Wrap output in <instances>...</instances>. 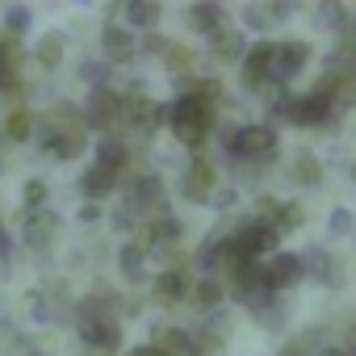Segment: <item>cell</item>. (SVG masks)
I'll list each match as a JSON object with an SVG mask.
<instances>
[{"label": "cell", "instance_id": "cell-8", "mask_svg": "<svg viewBox=\"0 0 356 356\" xmlns=\"http://www.w3.org/2000/svg\"><path fill=\"white\" fill-rule=\"evenodd\" d=\"M126 51H130V38H126V34H122V38L109 34V55H126Z\"/></svg>", "mask_w": 356, "mask_h": 356}, {"label": "cell", "instance_id": "cell-9", "mask_svg": "<svg viewBox=\"0 0 356 356\" xmlns=\"http://www.w3.org/2000/svg\"><path fill=\"white\" fill-rule=\"evenodd\" d=\"M9 130H13V138H26V130H30V118H13V122H9Z\"/></svg>", "mask_w": 356, "mask_h": 356}, {"label": "cell", "instance_id": "cell-13", "mask_svg": "<svg viewBox=\"0 0 356 356\" xmlns=\"http://www.w3.org/2000/svg\"><path fill=\"white\" fill-rule=\"evenodd\" d=\"M13 76H9V67H5V47H0V88H5Z\"/></svg>", "mask_w": 356, "mask_h": 356}, {"label": "cell", "instance_id": "cell-14", "mask_svg": "<svg viewBox=\"0 0 356 356\" xmlns=\"http://www.w3.org/2000/svg\"><path fill=\"white\" fill-rule=\"evenodd\" d=\"M134 356H168V352H163V348H138Z\"/></svg>", "mask_w": 356, "mask_h": 356}, {"label": "cell", "instance_id": "cell-6", "mask_svg": "<svg viewBox=\"0 0 356 356\" xmlns=\"http://www.w3.org/2000/svg\"><path fill=\"white\" fill-rule=\"evenodd\" d=\"M159 293L163 298H176V293H181V277H159Z\"/></svg>", "mask_w": 356, "mask_h": 356}, {"label": "cell", "instance_id": "cell-2", "mask_svg": "<svg viewBox=\"0 0 356 356\" xmlns=\"http://www.w3.org/2000/svg\"><path fill=\"white\" fill-rule=\"evenodd\" d=\"M235 151L256 155V151H273V130H243V138H235Z\"/></svg>", "mask_w": 356, "mask_h": 356}, {"label": "cell", "instance_id": "cell-3", "mask_svg": "<svg viewBox=\"0 0 356 356\" xmlns=\"http://www.w3.org/2000/svg\"><path fill=\"white\" fill-rule=\"evenodd\" d=\"M298 268H302V264H298L293 256H277V260H273V268H268V273H260V277H264L268 285H285V281H298Z\"/></svg>", "mask_w": 356, "mask_h": 356}, {"label": "cell", "instance_id": "cell-1", "mask_svg": "<svg viewBox=\"0 0 356 356\" xmlns=\"http://www.w3.org/2000/svg\"><path fill=\"white\" fill-rule=\"evenodd\" d=\"M206 122H210V109L197 97H185L181 105H176V113H172V126H176V134H181L185 143H197L206 134Z\"/></svg>", "mask_w": 356, "mask_h": 356}, {"label": "cell", "instance_id": "cell-15", "mask_svg": "<svg viewBox=\"0 0 356 356\" xmlns=\"http://www.w3.org/2000/svg\"><path fill=\"white\" fill-rule=\"evenodd\" d=\"M352 176H356V168H352Z\"/></svg>", "mask_w": 356, "mask_h": 356}, {"label": "cell", "instance_id": "cell-7", "mask_svg": "<svg viewBox=\"0 0 356 356\" xmlns=\"http://www.w3.org/2000/svg\"><path fill=\"white\" fill-rule=\"evenodd\" d=\"M47 227H51L47 218H34V222H30V243H42V239H47Z\"/></svg>", "mask_w": 356, "mask_h": 356}, {"label": "cell", "instance_id": "cell-5", "mask_svg": "<svg viewBox=\"0 0 356 356\" xmlns=\"http://www.w3.org/2000/svg\"><path fill=\"white\" fill-rule=\"evenodd\" d=\"M38 59H42V63H55V59H59V42H55V38H47V42L38 47Z\"/></svg>", "mask_w": 356, "mask_h": 356}, {"label": "cell", "instance_id": "cell-11", "mask_svg": "<svg viewBox=\"0 0 356 356\" xmlns=\"http://www.w3.org/2000/svg\"><path fill=\"white\" fill-rule=\"evenodd\" d=\"M130 17H134V22H151V17H155V9H147V5H138V9H130Z\"/></svg>", "mask_w": 356, "mask_h": 356}, {"label": "cell", "instance_id": "cell-12", "mask_svg": "<svg viewBox=\"0 0 356 356\" xmlns=\"http://www.w3.org/2000/svg\"><path fill=\"white\" fill-rule=\"evenodd\" d=\"M218 51H222V55H235V51H239V42H235V38H218Z\"/></svg>", "mask_w": 356, "mask_h": 356}, {"label": "cell", "instance_id": "cell-16", "mask_svg": "<svg viewBox=\"0 0 356 356\" xmlns=\"http://www.w3.org/2000/svg\"><path fill=\"white\" fill-rule=\"evenodd\" d=\"M331 356H339V352H331Z\"/></svg>", "mask_w": 356, "mask_h": 356}, {"label": "cell", "instance_id": "cell-10", "mask_svg": "<svg viewBox=\"0 0 356 356\" xmlns=\"http://www.w3.org/2000/svg\"><path fill=\"white\" fill-rule=\"evenodd\" d=\"M197 298H202V302H206V306H210V302H214V298H218V285H214V281H206V285H202V289H197Z\"/></svg>", "mask_w": 356, "mask_h": 356}, {"label": "cell", "instance_id": "cell-4", "mask_svg": "<svg viewBox=\"0 0 356 356\" xmlns=\"http://www.w3.org/2000/svg\"><path fill=\"white\" fill-rule=\"evenodd\" d=\"M289 113H293V118H302V122H314V118H323V113H327V101L306 97V101H302V105H293Z\"/></svg>", "mask_w": 356, "mask_h": 356}]
</instances>
